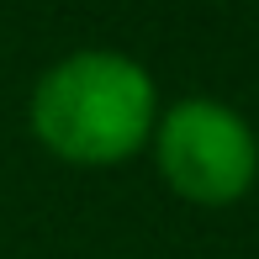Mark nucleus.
Wrapping results in <instances>:
<instances>
[{"instance_id":"f03ea898","label":"nucleus","mask_w":259,"mask_h":259,"mask_svg":"<svg viewBox=\"0 0 259 259\" xmlns=\"http://www.w3.org/2000/svg\"><path fill=\"white\" fill-rule=\"evenodd\" d=\"M159 175L196 206H228L254 185L259 143L254 127L222 101H180L154 127Z\"/></svg>"},{"instance_id":"f257e3e1","label":"nucleus","mask_w":259,"mask_h":259,"mask_svg":"<svg viewBox=\"0 0 259 259\" xmlns=\"http://www.w3.org/2000/svg\"><path fill=\"white\" fill-rule=\"evenodd\" d=\"M32 133L69 164H122L154 133V79L122 53H74L32 90Z\"/></svg>"}]
</instances>
